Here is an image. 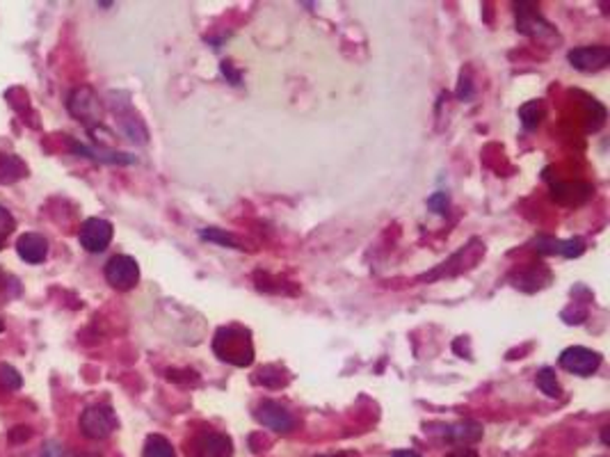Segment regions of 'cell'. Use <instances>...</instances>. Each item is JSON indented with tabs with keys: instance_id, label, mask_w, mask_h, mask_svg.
I'll list each match as a JSON object with an SVG mask.
<instances>
[{
	"instance_id": "1",
	"label": "cell",
	"mask_w": 610,
	"mask_h": 457,
	"mask_svg": "<svg viewBox=\"0 0 610 457\" xmlns=\"http://www.w3.org/2000/svg\"><path fill=\"white\" fill-rule=\"evenodd\" d=\"M213 352L217 359L224 364L247 368L254 364V341H252L250 329L241 325H224L213 337Z\"/></svg>"
},
{
	"instance_id": "2",
	"label": "cell",
	"mask_w": 610,
	"mask_h": 457,
	"mask_svg": "<svg viewBox=\"0 0 610 457\" xmlns=\"http://www.w3.org/2000/svg\"><path fill=\"white\" fill-rule=\"evenodd\" d=\"M117 425H119V421H117L115 409L110 405H91L81 414V433L87 439H94V442L110 437Z\"/></svg>"
},
{
	"instance_id": "3",
	"label": "cell",
	"mask_w": 610,
	"mask_h": 457,
	"mask_svg": "<svg viewBox=\"0 0 610 457\" xmlns=\"http://www.w3.org/2000/svg\"><path fill=\"white\" fill-rule=\"evenodd\" d=\"M69 112L78 121H82L87 129H94L103 119L101 101H99L97 91L90 90V87H78V90H73L69 94Z\"/></svg>"
},
{
	"instance_id": "4",
	"label": "cell",
	"mask_w": 610,
	"mask_h": 457,
	"mask_svg": "<svg viewBox=\"0 0 610 457\" xmlns=\"http://www.w3.org/2000/svg\"><path fill=\"white\" fill-rule=\"evenodd\" d=\"M187 457H234V442L229 434L204 430L186 448Z\"/></svg>"
},
{
	"instance_id": "5",
	"label": "cell",
	"mask_w": 610,
	"mask_h": 457,
	"mask_svg": "<svg viewBox=\"0 0 610 457\" xmlns=\"http://www.w3.org/2000/svg\"><path fill=\"white\" fill-rule=\"evenodd\" d=\"M514 12H517V30L519 33L539 39V42H547V39H556L558 42L560 39L556 28L539 14L533 3H519V5H514Z\"/></svg>"
},
{
	"instance_id": "6",
	"label": "cell",
	"mask_w": 610,
	"mask_h": 457,
	"mask_svg": "<svg viewBox=\"0 0 610 457\" xmlns=\"http://www.w3.org/2000/svg\"><path fill=\"white\" fill-rule=\"evenodd\" d=\"M254 419L263 428L272 430L277 434H289L295 430V416L277 400H261L254 407Z\"/></svg>"
},
{
	"instance_id": "7",
	"label": "cell",
	"mask_w": 610,
	"mask_h": 457,
	"mask_svg": "<svg viewBox=\"0 0 610 457\" xmlns=\"http://www.w3.org/2000/svg\"><path fill=\"white\" fill-rule=\"evenodd\" d=\"M562 371L572 373L578 377H590L592 373L599 371L601 366V355L599 352L590 350V348L583 346H572L567 350L560 352V359H558Z\"/></svg>"
},
{
	"instance_id": "8",
	"label": "cell",
	"mask_w": 610,
	"mask_h": 457,
	"mask_svg": "<svg viewBox=\"0 0 610 457\" xmlns=\"http://www.w3.org/2000/svg\"><path fill=\"white\" fill-rule=\"evenodd\" d=\"M106 281L115 290H130L139 281V265L133 256L117 254L106 263Z\"/></svg>"
},
{
	"instance_id": "9",
	"label": "cell",
	"mask_w": 610,
	"mask_h": 457,
	"mask_svg": "<svg viewBox=\"0 0 610 457\" xmlns=\"http://www.w3.org/2000/svg\"><path fill=\"white\" fill-rule=\"evenodd\" d=\"M112 236H115V229L103 217H90V220H85L81 226V233H78L81 245L87 252H91V254H99V252L106 250L110 245Z\"/></svg>"
},
{
	"instance_id": "10",
	"label": "cell",
	"mask_w": 610,
	"mask_h": 457,
	"mask_svg": "<svg viewBox=\"0 0 610 457\" xmlns=\"http://www.w3.org/2000/svg\"><path fill=\"white\" fill-rule=\"evenodd\" d=\"M567 60L578 71H601V69L608 67L610 49L608 46H578V49L569 51Z\"/></svg>"
},
{
	"instance_id": "11",
	"label": "cell",
	"mask_w": 610,
	"mask_h": 457,
	"mask_svg": "<svg viewBox=\"0 0 610 457\" xmlns=\"http://www.w3.org/2000/svg\"><path fill=\"white\" fill-rule=\"evenodd\" d=\"M592 195L595 188L586 181H551V197L562 206H581Z\"/></svg>"
},
{
	"instance_id": "12",
	"label": "cell",
	"mask_w": 610,
	"mask_h": 457,
	"mask_svg": "<svg viewBox=\"0 0 610 457\" xmlns=\"http://www.w3.org/2000/svg\"><path fill=\"white\" fill-rule=\"evenodd\" d=\"M533 245L539 254H558V256H565V259H577V256H581L583 252H586V243H583L581 238L556 241V238L539 236V238H535Z\"/></svg>"
},
{
	"instance_id": "13",
	"label": "cell",
	"mask_w": 610,
	"mask_h": 457,
	"mask_svg": "<svg viewBox=\"0 0 610 457\" xmlns=\"http://www.w3.org/2000/svg\"><path fill=\"white\" fill-rule=\"evenodd\" d=\"M16 254L25 261V263H43L49 256V241L39 233H24L16 241Z\"/></svg>"
},
{
	"instance_id": "14",
	"label": "cell",
	"mask_w": 610,
	"mask_h": 457,
	"mask_svg": "<svg viewBox=\"0 0 610 457\" xmlns=\"http://www.w3.org/2000/svg\"><path fill=\"white\" fill-rule=\"evenodd\" d=\"M551 280H553V274L547 265L530 263L524 272H519L517 277H514V286L526 290V293H533V290H539V289H544V286H548V281Z\"/></svg>"
},
{
	"instance_id": "15",
	"label": "cell",
	"mask_w": 610,
	"mask_h": 457,
	"mask_svg": "<svg viewBox=\"0 0 610 457\" xmlns=\"http://www.w3.org/2000/svg\"><path fill=\"white\" fill-rule=\"evenodd\" d=\"M443 437L453 443H460V446H472V443L482 439V425L476 421H460V424L446 425Z\"/></svg>"
},
{
	"instance_id": "16",
	"label": "cell",
	"mask_w": 610,
	"mask_h": 457,
	"mask_svg": "<svg viewBox=\"0 0 610 457\" xmlns=\"http://www.w3.org/2000/svg\"><path fill=\"white\" fill-rule=\"evenodd\" d=\"M25 176H28V167L19 156L0 154V183L3 186H10V183H16Z\"/></svg>"
},
{
	"instance_id": "17",
	"label": "cell",
	"mask_w": 610,
	"mask_h": 457,
	"mask_svg": "<svg viewBox=\"0 0 610 457\" xmlns=\"http://www.w3.org/2000/svg\"><path fill=\"white\" fill-rule=\"evenodd\" d=\"M254 382H259V385L268 386V389H281V386H286L291 382V376L289 373L281 368V366H263V368H259L254 376Z\"/></svg>"
},
{
	"instance_id": "18",
	"label": "cell",
	"mask_w": 610,
	"mask_h": 457,
	"mask_svg": "<svg viewBox=\"0 0 610 457\" xmlns=\"http://www.w3.org/2000/svg\"><path fill=\"white\" fill-rule=\"evenodd\" d=\"M71 149L76 154H82L85 158H94V160H103V163H117V165H129L135 163L133 156L129 154H117V151H101V149H90L85 145H78V142H71Z\"/></svg>"
},
{
	"instance_id": "19",
	"label": "cell",
	"mask_w": 610,
	"mask_h": 457,
	"mask_svg": "<svg viewBox=\"0 0 610 457\" xmlns=\"http://www.w3.org/2000/svg\"><path fill=\"white\" fill-rule=\"evenodd\" d=\"M145 457H176L174 446L169 443V439H165L163 434H149L145 442Z\"/></svg>"
},
{
	"instance_id": "20",
	"label": "cell",
	"mask_w": 610,
	"mask_h": 457,
	"mask_svg": "<svg viewBox=\"0 0 610 457\" xmlns=\"http://www.w3.org/2000/svg\"><path fill=\"white\" fill-rule=\"evenodd\" d=\"M519 119L526 129H538L544 119V103L539 101H529L519 108Z\"/></svg>"
},
{
	"instance_id": "21",
	"label": "cell",
	"mask_w": 610,
	"mask_h": 457,
	"mask_svg": "<svg viewBox=\"0 0 610 457\" xmlns=\"http://www.w3.org/2000/svg\"><path fill=\"white\" fill-rule=\"evenodd\" d=\"M538 389L542 391V394H547L548 398H560L562 395V389L560 385H558L556 380V371L553 368H542V371L538 373Z\"/></svg>"
},
{
	"instance_id": "22",
	"label": "cell",
	"mask_w": 610,
	"mask_h": 457,
	"mask_svg": "<svg viewBox=\"0 0 610 457\" xmlns=\"http://www.w3.org/2000/svg\"><path fill=\"white\" fill-rule=\"evenodd\" d=\"M202 238H204V241H213V243H220V245L234 247V250H245V247H243L241 243H238L236 236H231V233H224V232H222V229H204Z\"/></svg>"
},
{
	"instance_id": "23",
	"label": "cell",
	"mask_w": 610,
	"mask_h": 457,
	"mask_svg": "<svg viewBox=\"0 0 610 457\" xmlns=\"http://www.w3.org/2000/svg\"><path fill=\"white\" fill-rule=\"evenodd\" d=\"M0 385H5L7 389H21V385H24V377L19 376V371H16L14 366L10 364H3L0 366Z\"/></svg>"
},
{
	"instance_id": "24",
	"label": "cell",
	"mask_w": 610,
	"mask_h": 457,
	"mask_svg": "<svg viewBox=\"0 0 610 457\" xmlns=\"http://www.w3.org/2000/svg\"><path fill=\"white\" fill-rule=\"evenodd\" d=\"M14 217H12V213L7 211L5 206H0V250L5 247L7 238L12 236V232H14Z\"/></svg>"
},
{
	"instance_id": "25",
	"label": "cell",
	"mask_w": 610,
	"mask_h": 457,
	"mask_svg": "<svg viewBox=\"0 0 610 457\" xmlns=\"http://www.w3.org/2000/svg\"><path fill=\"white\" fill-rule=\"evenodd\" d=\"M39 457H64L62 443L53 442V439H51V442L43 443V448H42V452H39Z\"/></svg>"
},
{
	"instance_id": "26",
	"label": "cell",
	"mask_w": 610,
	"mask_h": 457,
	"mask_svg": "<svg viewBox=\"0 0 610 457\" xmlns=\"http://www.w3.org/2000/svg\"><path fill=\"white\" fill-rule=\"evenodd\" d=\"M428 206L433 208L434 213H446L448 208V195L446 193H437L428 199Z\"/></svg>"
},
{
	"instance_id": "27",
	"label": "cell",
	"mask_w": 610,
	"mask_h": 457,
	"mask_svg": "<svg viewBox=\"0 0 610 457\" xmlns=\"http://www.w3.org/2000/svg\"><path fill=\"white\" fill-rule=\"evenodd\" d=\"M446 457H481V455H478V451H473V448L462 446V448H455V451L448 452Z\"/></svg>"
},
{
	"instance_id": "28",
	"label": "cell",
	"mask_w": 610,
	"mask_h": 457,
	"mask_svg": "<svg viewBox=\"0 0 610 457\" xmlns=\"http://www.w3.org/2000/svg\"><path fill=\"white\" fill-rule=\"evenodd\" d=\"M391 457H424V455H418L416 451H396Z\"/></svg>"
},
{
	"instance_id": "29",
	"label": "cell",
	"mask_w": 610,
	"mask_h": 457,
	"mask_svg": "<svg viewBox=\"0 0 610 457\" xmlns=\"http://www.w3.org/2000/svg\"><path fill=\"white\" fill-rule=\"evenodd\" d=\"M322 457H355L352 452H337V455H322Z\"/></svg>"
},
{
	"instance_id": "30",
	"label": "cell",
	"mask_w": 610,
	"mask_h": 457,
	"mask_svg": "<svg viewBox=\"0 0 610 457\" xmlns=\"http://www.w3.org/2000/svg\"><path fill=\"white\" fill-rule=\"evenodd\" d=\"M601 439H604V443H608V428H604V433H601Z\"/></svg>"
},
{
	"instance_id": "31",
	"label": "cell",
	"mask_w": 610,
	"mask_h": 457,
	"mask_svg": "<svg viewBox=\"0 0 610 457\" xmlns=\"http://www.w3.org/2000/svg\"><path fill=\"white\" fill-rule=\"evenodd\" d=\"M76 457H101V455H91V452H82V455H76Z\"/></svg>"
},
{
	"instance_id": "32",
	"label": "cell",
	"mask_w": 610,
	"mask_h": 457,
	"mask_svg": "<svg viewBox=\"0 0 610 457\" xmlns=\"http://www.w3.org/2000/svg\"><path fill=\"white\" fill-rule=\"evenodd\" d=\"M5 332V325H3V320H0V334Z\"/></svg>"
}]
</instances>
